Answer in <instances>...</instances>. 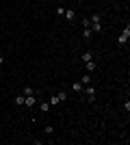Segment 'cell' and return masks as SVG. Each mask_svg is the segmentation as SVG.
I'll return each mask as SVG.
<instances>
[{"instance_id":"13","label":"cell","mask_w":130,"mask_h":145,"mask_svg":"<svg viewBox=\"0 0 130 145\" xmlns=\"http://www.w3.org/2000/svg\"><path fill=\"white\" fill-rule=\"evenodd\" d=\"M24 95H35V89L33 87H24Z\"/></svg>"},{"instance_id":"6","label":"cell","mask_w":130,"mask_h":145,"mask_svg":"<svg viewBox=\"0 0 130 145\" xmlns=\"http://www.w3.org/2000/svg\"><path fill=\"white\" fill-rule=\"evenodd\" d=\"M26 106H35V104H37V97H35V95H26Z\"/></svg>"},{"instance_id":"10","label":"cell","mask_w":130,"mask_h":145,"mask_svg":"<svg viewBox=\"0 0 130 145\" xmlns=\"http://www.w3.org/2000/svg\"><path fill=\"white\" fill-rule=\"evenodd\" d=\"M63 15H65V20H67V22H74V18H76V15H74V11H65Z\"/></svg>"},{"instance_id":"3","label":"cell","mask_w":130,"mask_h":145,"mask_svg":"<svg viewBox=\"0 0 130 145\" xmlns=\"http://www.w3.org/2000/svg\"><path fill=\"white\" fill-rule=\"evenodd\" d=\"M82 91H85L87 95H89V100H91V102L95 100V87H89V85H85V87H82Z\"/></svg>"},{"instance_id":"14","label":"cell","mask_w":130,"mask_h":145,"mask_svg":"<svg viewBox=\"0 0 130 145\" xmlns=\"http://www.w3.org/2000/svg\"><path fill=\"white\" fill-rule=\"evenodd\" d=\"M82 61H85V63H87V61H93V54H91V52H85V54H82Z\"/></svg>"},{"instance_id":"15","label":"cell","mask_w":130,"mask_h":145,"mask_svg":"<svg viewBox=\"0 0 130 145\" xmlns=\"http://www.w3.org/2000/svg\"><path fill=\"white\" fill-rule=\"evenodd\" d=\"M74 91H76V93H80V91H82V85H80V82H74Z\"/></svg>"},{"instance_id":"2","label":"cell","mask_w":130,"mask_h":145,"mask_svg":"<svg viewBox=\"0 0 130 145\" xmlns=\"http://www.w3.org/2000/svg\"><path fill=\"white\" fill-rule=\"evenodd\" d=\"M100 13H95V15H91V22H93V33H100L102 30V24H100Z\"/></svg>"},{"instance_id":"4","label":"cell","mask_w":130,"mask_h":145,"mask_svg":"<svg viewBox=\"0 0 130 145\" xmlns=\"http://www.w3.org/2000/svg\"><path fill=\"white\" fill-rule=\"evenodd\" d=\"M85 69H87V72H89V74H93V72H95V69H98V65H95L93 61H87V67H85Z\"/></svg>"},{"instance_id":"12","label":"cell","mask_w":130,"mask_h":145,"mask_svg":"<svg viewBox=\"0 0 130 145\" xmlns=\"http://www.w3.org/2000/svg\"><path fill=\"white\" fill-rule=\"evenodd\" d=\"M24 102H26V95H24V93L15 95V104H24Z\"/></svg>"},{"instance_id":"16","label":"cell","mask_w":130,"mask_h":145,"mask_svg":"<svg viewBox=\"0 0 130 145\" xmlns=\"http://www.w3.org/2000/svg\"><path fill=\"white\" fill-rule=\"evenodd\" d=\"M50 104H59V97H56V93L52 97H50Z\"/></svg>"},{"instance_id":"7","label":"cell","mask_w":130,"mask_h":145,"mask_svg":"<svg viewBox=\"0 0 130 145\" xmlns=\"http://www.w3.org/2000/svg\"><path fill=\"white\" fill-rule=\"evenodd\" d=\"M43 132L48 134V137H52V134H54V128H52V123H46V128H43Z\"/></svg>"},{"instance_id":"8","label":"cell","mask_w":130,"mask_h":145,"mask_svg":"<svg viewBox=\"0 0 130 145\" xmlns=\"http://www.w3.org/2000/svg\"><path fill=\"white\" fill-rule=\"evenodd\" d=\"M39 110H41V113H48L50 110V102L46 104V102H39Z\"/></svg>"},{"instance_id":"11","label":"cell","mask_w":130,"mask_h":145,"mask_svg":"<svg viewBox=\"0 0 130 145\" xmlns=\"http://www.w3.org/2000/svg\"><path fill=\"white\" fill-rule=\"evenodd\" d=\"M82 37H85V39H91V28H89V26H87V28H82Z\"/></svg>"},{"instance_id":"5","label":"cell","mask_w":130,"mask_h":145,"mask_svg":"<svg viewBox=\"0 0 130 145\" xmlns=\"http://www.w3.org/2000/svg\"><path fill=\"white\" fill-rule=\"evenodd\" d=\"M80 85H82V87H85V85H91V74H89V72L80 78Z\"/></svg>"},{"instance_id":"1","label":"cell","mask_w":130,"mask_h":145,"mask_svg":"<svg viewBox=\"0 0 130 145\" xmlns=\"http://www.w3.org/2000/svg\"><path fill=\"white\" fill-rule=\"evenodd\" d=\"M128 39H130V26H126V28H124V33H122V35L117 37V43H119V46H124V43L128 41Z\"/></svg>"},{"instance_id":"17","label":"cell","mask_w":130,"mask_h":145,"mask_svg":"<svg viewBox=\"0 0 130 145\" xmlns=\"http://www.w3.org/2000/svg\"><path fill=\"white\" fill-rule=\"evenodd\" d=\"M2 63H5V56H2V54H0V65H2Z\"/></svg>"},{"instance_id":"9","label":"cell","mask_w":130,"mask_h":145,"mask_svg":"<svg viewBox=\"0 0 130 145\" xmlns=\"http://www.w3.org/2000/svg\"><path fill=\"white\" fill-rule=\"evenodd\" d=\"M56 97H59V102H65V100H67V91H59Z\"/></svg>"}]
</instances>
